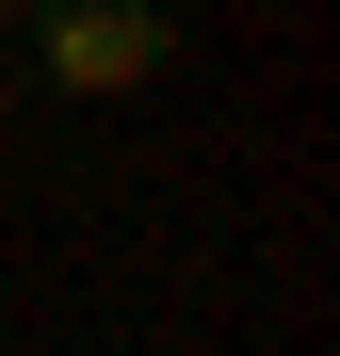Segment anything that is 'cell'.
Wrapping results in <instances>:
<instances>
[{
  "mask_svg": "<svg viewBox=\"0 0 340 356\" xmlns=\"http://www.w3.org/2000/svg\"><path fill=\"white\" fill-rule=\"evenodd\" d=\"M17 33H33V65L65 97H130V81L179 65V17H162V0H49V17H17Z\"/></svg>",
  "mask_w": 340,
  "mask_h": 356,
  "instance_id": "cell-1",
  "label": "cell"
},
{
  "mask_svg": "<svg viewBox=\"0 0 340 356\" xmlns=\"http://www.w3.org/2000/svg\"><path fill=\"white\" fill-rule=\"evenodd\" d=\"M0 130H17V65H0Z\"/></svg>",
  "mask_w": 340,
  "mask_h": 356,
  "instance_id": "cell-2",
  "label": "cell"
}]
</instances>
